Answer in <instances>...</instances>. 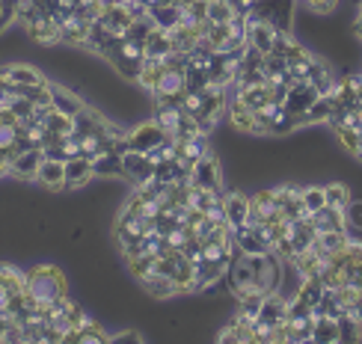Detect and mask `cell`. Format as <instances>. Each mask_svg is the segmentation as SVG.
I'll list each match as a JSON object with an SVG mask.
<instances>
[{
	"instance_id": "1",
	"label": "cell",
	"mask_w": 362,
	"mask_h": 344,
	"mask_svg": "<svg viewBox=\"0 0 362 344\" xmlns=\"http://www.w3.org/2000/svg\"><path fill=\"white\" fill-rule=\"evenodd\" d=\"M27 288L36 297V303H48V300H57V297H66V279L57 267L42 264L27 273Z\"/></svg>"
},
{
	"instance_id": "2",
	"label": "cell",
	"mask_w": 362,
	"mask_h": 344,
	"mask_svg": "<svg viewBox=\"0 0 362 344\" xmlns=\"http://www.w3.org/2000/svg\"><path fill=\"white\" fill-rule=\"evenodd\" d=\"M110 63L125 74V78L131 81H137L140 78V71H143V59H146V48H143V42H134V39H125V36H119L116 45L110 48L107 54Z\"/></svg>"
},
{
	"instance_id": "3",
	"label": "cell",
	"mask_w": 362,
	"mask_h": 344,
	"mask_svg": "<svg viewBox=\"0 0 362 344\" xmlns=\"http://www.w3.org/2000/svg\"><path fill=\"white\" fill-rule=\"evenodd\" d=\"M276 24L267 21V18H255V15H250V30H247V42L250 48L262 51V54H270L274 51V42H276Z\"/></svg>"
},
{
	"instance_id": "4",
	"label": "cell",
	"mask_w": 362,
	"mask_h": 344,
	"mask_svg": "<svg viewBox=\"0 0 362 344\" xmlns=\"http://www.w3.org/2000/svg\"><path fill=\"white\" fill-rule=\"evenodd\" d=\"M122 170H125V178L134 184H146L155 178V167L148 163L146 152H137V148H128L122 155Z\"/></svg>"
},
{
	"instance_id": "5",
	"label": "cell",
	"mask_w": 362,
	"mask_h": 344,
	"mask_svg": "<svg viewBox=\"0 0 362 344\" xmlns=\"http://www.w3.org/2000/svg\"><path fill=\"white\" fill-rule=\"evenodd\" d=\"M170 134L163 131L158 122H143L140 128H134L128 134V140H131V148H137V152H152V148L163 146L167 143Z\"/></svg>"
},
{
	"instance_id": "6",
	"label": "cell",
	"mask_w": 362,
	"mask_h": 344,
	"mask_svg": "<svg viewBox=\"0 0 362 344\" xmlns=\"http://www.w3.org/2000/svg\"><path fill=\"white\" fill-rule=\"evenodd\" d=\"M27 33L39 45H63V18H54V15H45V18L33 27H27Z\"/></svg>"
},
{
	"instance_id": "7",
	"label": "cell",
	"mask_w": 362,
	"mask_h": 344,
	"mask_svg": "<svg viewBox=\"0 0 362 344\" xmlns=\"http://www.w3.org/2000/svg\"><path fill=\"white\" fill-rule=\"evenodd\" d=\"M315 98H318V89L309 81H297L288 89V98H285V113H306Z\"/></svg>"
},
{
	"instance_id": "8",
	"label": "cell",
	"mask_w": 362,
	"mask_h": 344,
	"mask_svg": "<svg viewBox=\"0 0 362 344\" xmlns=\"http://www.w3.org/2000/svg\"><path fill=\"white\" fill-rule=\"evenodd\" d=\"M315 232H341L348 226V214H344V208H333V205H324L321 211L309 214Z\"/></svg>"
},
{
	"instance_id": "9",
	"label": "cell",
	"mask_w": 362,
	"mask_h": 344,
	"mask_svg": "<svg viewBox=\"0 0 362 344\" xmlns=\"http://www.w3.org/2000/svg\"><path fill=\"white\" fill-rule=\"evenodd\" d=\"M226 205V223H229L232 235H238L240 229H247V214H250V199H244L240 193H229L223 199Z\"/></svg>"
},
{
	"instance_id": "10",
	"label": "cell",
	"mask_w": 362,
	"mask_h": 344,
	"mask_svg": "<svg viewBox=\"0 0 362 344\" xmlns=\"http://www.w3.org/2000/svg\"><path fill=\"white\" fill-rule=\"evenodd\" d=\"M190 184L205 187V190H217V193H220V167H217V160L211 158V155H205V158L193 167Z\"/></svg>"
},
{
	"instance_id": "11",
	"label": "cell",
	"mask_w": 362,
	"mask_h": 344,
	"mask_svg": "<svg viewBox=\"0 0 362 344\" xmlns=\"http://www.w3.org/2000/svg\"><path fill=\"white\" fill-rule=\"evenodd\" d=\"M42 148H30V152H21V155H15L12 163H9V172L15 178H24V182H30V178H36L39 167H42Z\"/></svg>"
},
{
	"instance_id": "12",
	"label": "cell",
	"mask_w": 362,
	"mask_h": 344,
	"mask_svg": "<svg viewBox=\"0 0 362 344\" xmlns=\"http://www.w3.org/2000/svg\"><path fill=\"white\" fill-rule=\"evenodd\" d=\"M98 21L107 27L110 33H116V36H125L128 27L134 24V18H131V12H128L125 4H110V6H104V12H101Z\"/></svg>"
},
{
	"instance_id": "13",
	"label": "cell",
	"mask_w": 362,
	"mask_h": 344,
	"mask_svg": "<svg viewBox=\"0 0 362 344\" xmlns=\"http://www.w3.org/2000/svg\"><path fill=\"white\" fill-rule=\"evenodd\" d=\"M143 235H146L143 214L122 211V217H119V223H116V241H119V247L128 244V241H137V237H143Z\"/></svg>"
},
{
	"instance_id": "14",
	"label": "cell",
	"mask_w": 362,
	"mask_h": 344,
	"mask_svg": "<svg viewBox=\"0 0 362 344\" xmlns=\"http://www.w3.org/2000/svg\"><path fill=\"white\" fill-rule=\"evenodd\" d=\"M238 249L247 252V256H264V252H270L274 247H270V241L264 237V229H240L238 235Z\"/></svg>"
},
{
	"instance_id": "15",
	"label": "cell",
	"mask_w": 362,
	"mask_h": 344,
	"mask_svg": "<svg viewBox=\"0 0 362 344\" xmlns=\"http://www.w3.org/2000/svg\"><path fill=\"white\" fill-rule=\"evenodd\" d=\"M175 143H178V160L190 163V167H196L208 155V134H193V137L175 140Z\"/></svg>"
},
{
	"instance_id": "16",
	"label": "cell",
	"mask_w": 362,
	"mask_h": 344,
	"mask_svg": "<svg viewBox=\"0 0 362 344\" xmlns=\"http://www.w3.org/2000/svg\"><path fill=\"white\" fill-rule=\"evenodd\" d=\"M36 182H42L45 187H51V190H63L66 187V163L45 158L39 172H36Z\"/></svg>"
},
{
	"instance_id": "17",
	"label": "cell",
	"mask_w": 362,
	"mask_h": 344,
	"mask_svg": "<svg viewBox=\"0 0 362 344\" xmlns=\"http://www.w3.org/2000/svg\"><path fill=\"white\" fill-rule=\"evenodd\" d=\"M116 33H110L107 27H104L101 21H93L89 24V36H86V48H93L95 54H101V57H107L110 54V48L116 45Z\"/></svg>"
},
{
	"instance_id": "18",
	"label": "cell",
	"mask_w": 362,
	"mask_h": 344,
	"mask_svg": "<svg viewBox=\"0 0 362 344\" xmlns=\"http://www.w3.org/2000/svg\"><path fill=\"white\" fill-rule=\"evenodd\" d=\"M93 175L125 178V170H122V155H119L116 148H107V152H101V155L93 160Z\"/></svg>"
},
{
	"instance_id": "19",
	"label": "cell",
	"mask_w": 362,
	"mask_h": 344,
	"mask_svg": "<svg viewBox=\"0 0 362 344\" xmlns=\"http://www.w3.org/2000/svg\"><path fill=\"white\" fill-rule=\"evenodd\" d=\"M89 178H93V160L89 158L66 160V187H83Z\"/></svg>"
},
{
	"instance_id": "20",
	"label": "cell",
	"mask_w": 362,
	"mask_h": 344,
	"mask_svg": "<svg viewBox=\"0 0 362 344\" xmlns=\"http://www.w3.org/2000/svg\"><path fill=\"white\" fill-rule=\"evenodd\" d=\"M238 101H244V107H250L252 113L262 110L270 104V83H259V86H240L238 89Z\"/></svg>"
},
{
	"instance_id": "21",
	"label": "cell",
	"mask_w": 362,
	"mask_h": 344,
	"mask_svg": "<svg viewBox=\"0 0 362 344\" xmlns=\"http://www.w3.org/2000/svg\"><path fill=\"white\" fill-rule=\"evenodd\" d=\"M86 36H89V21L69 12L63 18V45H86Z\"/></svg>"
},
{
	"instance_id": "22",
	"label": "cell",
	"mask_w": 362,
	"mask_h": 344,
	"mask_svg": "<svg viewBox=\"0 0 362 344\" xmlns=\"http://www.w3.org/2000/svg\"><path fill=\"white\" fill-rule=\"evenodd\" d=\"M173 279H175V285L181 294H190L196 291V264L181 252L178 261H175V271H173Z\"/></svg>"
},
{
	"instance_id": "23",
	"label": "cell",
	"mask_w": 362,
	"mask_h": 344,
	"mask_svg": "<svg viewBox=\"0 0 362 344\" xmlns=\"http://www.w3.org/2000/svg\"><path fill=\"white\" fill-rule=\"evenodd\" d=\"M312 341H321V344H336V341H341L339 321H336V318H327V315H315Z\"/></svg>"
},
{
	"instance_id": "24",
	"label": "cell",
	"mask_w": 362,
	"mask_h": 344,
	"mask_svg": "<svg viewBox=\"0 0 362 344\" xmlns=\"http://www.w3.org/2000/svg\"><path fill=\"white\" fill-rule=\"evenodd\" d=\"M140 282L146 285V291H148V294L158 297V300H170V297L181 294V291H178V285H175V279L160 276V273H148V276H146V279H140Z\"/></svg>"
},
{
	"instance_id": "25",
	"label": "cell",
	"mask_w": 362,
	"mask_h": 344,
	"mask_svg": "<svg viewBox=\"0 0 362 344\" xmlns=\"http://www.w3.org/2000/svg\"><path fill=\"white\" fill-rule=\"evenodd\" d=\"M312 326H315V315L288 318V321H285V341H294V344L312 341Z\"/></svg>"
},
{
	"instance_id": "26",
	"label": "cell",
	"mask_w": 362,
	"mask_h": 344,
	"mask_svg": "<svg viewBox=\"0 0 362 344\" xmlns=\"http://www.w3.org/2000/svg\"><path fill=\"white\" fill-rule=\"evenodd\" d=\"M51 98H54V110H59V113H66V116H78L81 110H83V104H81V98L74 95V93H69V89H63V86H57V83H51Z\"/></svg>"
},
{
	"instance_id": "27",
	"label": "cell",
	"mask_w": 362,
	"mask_h": 344,
	"mask_svg": "<svg viewBox=\"0 0 362 344\" xmlns=\"http://www.w3.org/2000/svg\"><path fill=\"white\" fill-rule=\"evenodd\" d=\"M181 93H185V71L163 69L158 86L152 89V95H181Z\"/></svg>"
},
{
	"instance_id": "28",
	"label": "cell",
	"mask_w": 362,
	"mask_h": 344,
	"mask_svg": "<svg viewBox=\"0 0 362 344\" xmlns=\"http://www.w3.org/2000/svg\"><path fill=\"white\" fill-rule=\"evenodd\" d=\"M143 48H146V57H167V54H173V39H170V33L167 30H160V27H155L152 33H148V39L143 42Z\"/></svg>"
},
{
	"instance_id": "29",
	"label": "cell",
	"mask_w": 362,
	"mask_h": 344,
	"mask_svg": "<svg viewBox=\"0 0 362 344\" xmlns=\"http://www.w3.org/2000/svg\"><path fill=\"white\" fill-rule=\"evenodd\" d=\"M152 18H155V24L160 27V30H170L175 27V24H181L185 21V6H178V4H167V6H155L152 9Z\"/></svg>"
},
{
	"instance_id": "30",
	"label": "cell",
	"mask_w": 362,
	"mask_h": 344,
	"mask_svg": "<svg viewBox=\"0 0 362 344\" xmlns=\"http://www.w3.org/2000/svg\"><path fill=\"white\" fill-rule=\"evenodd\" d=\"M45 128H48V134H51V137H57V140L71 137V134H74V116H66V113H59V110H51L48 119H45Z\"/></svg>"
},
{
	"instance_id": "31",
	"label": "cell",
	"mask_w": 362,
	"mask_h": 344,
	"mask_svg": "<svg viewBox=\"0 0 362 344\" xmlns=\"http://www.w3.org/2000/svg\"><path fill=\"white\" fill-rule=\"evenodd\" d=\"M163 59L160 57H146L143 59V71H140V78H137V83L143 86V89H148V93H152V89L158 86V81H160V74H163Z\"/></svg>"
},
{
	"instance_id": "32",
	"label": "cell",
	"mask_w": 362,
	"mask_h": 344,
	"mask_svg": "<svg viewBox=\"0 0 362 344\" xmlns=\"http://www.w3.org/2000/svg\"><path fill=\"white\" fill-rule=\"evenodd\" d=\"M6 78L15 83V86H36V83H45L42 74L33 69V66H24V63H15V66H6Z\"/></svg>"
},
{
	"instance_id": "33",
	"label": "cell",
	"mask_w": 362,
	"mask_h": 344,
	"mask_svg": "<svg viewBox=\"0 0 362 344\" xmlns=\"http://www.w3.org/2000/svg\"><path fill=\"white\" fill-rule=\"evenodd\" d=\"M336 110V95L329 93V95H318L312 101V107L306 110V119L309 122H329V116H333Z\"/></svg>"
},
{
	"instance_id": "34",
	"label": "cell",
	"mask_w": 362,
	"mask_h": 344,
	"mask_svg": "<svg viewBox=\"0 0 362 344\" xmlns=\"http://www.w3.org/2000/svg\"><path fill=\"white\" fill-rule=\"evenodd\" d=\"M0 285H4L12 297H18L27 291V276L21 271H15L9 264H0Z\"/></svg>"
},
{
	"instance_id": "35",
	"label": "cell",
	"mask_w": 362,
	"mask_h": 344,
	"mask_svg": "<svg viewBox=\"0 0 362 344\" xmlns=\"http://www.w3.org/2000/svg\"><path fill=\"white\" fill-rule=\"evenodd\" d=\"M235 36V30L229 21H208V30H205V39L214 45V51H223L226 42Z\"/></svg>"
},
{
	"instance_id": "36",
	"label": "cell",
	"mask_w": 362,
	"mask_h": 344,
	"mask_svg": "<svg viewBox=\"0 0 362 344\" xmlns=\"http://www.w3.org/2000/svg\"><path fill=\"white\" fill-rule=\"evenodd\" d=\"M208 83H211L208 69L196 66V63H187V69H185V93H202Z\"/></svg>"
},
{
	"instance_id": "37",
	"label": "cell",
	"mask_w": 362,
	"mask_h": 344,
	"mask_svg": "<svg viewBox=\"0 0 362 344\" xmlns=\"http://www.w3.org/2000/svg\"><path fill=\"white\" fill-rule=\"evenodd\" d=\"M229 116H232V122L240 128V131H255V113L250 107H244V101H238L232 98V107H229Z\"/></svg>"
},
{
	"instance_id": "38",
	"label": "cell",
	"mask_w": 362,
	"mask_h": 344,
	"mask_svg": "<svg viewBox=\"0 0 362 344\" xmlns=\"http://www.w3.org/2000/svg\"><path fill=\"white\" fill-rule=\"evenodd\" d=\"M321 282H324V288H341V285H348V267H339V264H324V271H321Z\"/></svg>"
},
{
	"instance_id": "39",
	"label": "cell",
	"mask_w": 362,
	"mask_h": 344,
	"mask_svg": "<svg viewBox=\"0 0 362 344\" xmlns=\"http://www.w3.org/2000/svg\"><path fill=\"white\" fill-rule=\"evenodd\" d=\"M235 15L238 12L229 0H208V21H232Z\"/></svg>"
},
{
	"instance_id": "40",
	"label": "cell",
	"mask_w": 362,
	"mask_h": 344,
	"mask_svg": "<svg viewBox=\"0 0 362 344\" xmlns=\"http://www.w3.org/2000/svg\"><path fill=\"white\" fill-rule=\"evenodd\" d=\"M155 264H158V256H155V252H146V256H140V259H131V261H128L131 273L137 276V279H146L148 273H155Z\"/></svg>"
},
{
	"instance_id": "41",
	"label": "cell",
	"mask_w": 362,
	"mask_h": 344,
	"mask_svg": "<svg viewBox=\"0 0 362 344\" xmlns=\"http://www.w3.org/2000/svg\"><path fill=\"white\" fill-rule=\"evenodd\" d=\"M104 341H110V336L104 333L95 321L86 318L83 326H81V344H104Z\"/></svg>"
},
{
	"instance_id": "42",
	"label": "cell",
	"mask_w": 362,
	"mask_h": 344,
	"mask_svg": "<svg viewBox=\"0 0 362 344\" xmlns=\"http://www.w3.org/2000/svg\"><path fill=\"white\" fill-rule=\"evenodd\" d=\"M300 196H303V205H306V211H309V214L321 211V208L327 205V193H324V187H306V190H300Z\"/></svg>"
},
{
	"instance_id": "43",
	"label": "cell",
	"mask_w": 362,
	"mask_h": 344,
	"mask_svg": "<svg viewBox=\"0 0 362 344\" xmlns=\"http://www.w3.org/2000/svg\"><path fill=\"white\" fill-rule=\"evenodd\" d=\"M158 24H155V18L148 15V18H140V21H134L131 27H128V33H125V39H134V42H146L148 39V33H152Z\"/></svg>"
},
{
	"instance_id": "44",
	"label": "cell",
	"mask_w": 362,
	"mask_h": 344,
	"mask_svg": "<svg viewBox=\"0 0 362 344\" xmlns=\"http://www.w3.org/2000/svg\"><path fill=\"white\" fill-rule=\"evenodd\" d=\"M324 193H327V205H333V208H348L351 205V193L344 184H327Z\"/></svg>"
},
{
	"instance_id": "45",
	"label": "cell",
	"mask_w": 362,
	"mask_h": 344,
	"mask_svg": "<svg viewBox=\"0 0 362 344\" xmlns=\"http://www.w3.org/2000/svg\"><path fill=\"white\" fill-rule=\"evenodd\" d=\"M336 137H339V143L348 148L351 155H356L359 152V143H362V137H359V131H354V128H348V125H339L336 128Z\"/></svg>"
},
{
	"instance_id": "46",
	"label": "cell",
	"mask_w": 362,
	"mask_h": 344,
	"mask_svg": "<svg viewBox=\"0 0 362 344\" xmlns=\"http://www.w3.org/2000/svg\"><path fill=\"white\" fill-rule=\"evenodd\" d=\"M21 134V125H12V122H0V148H12L15 140Z\"/></svg>"
},
{
	"instance_id": "47",
	"label": "cell",
	"mask_w": 362,
	"mask_h": 344,
	"mask_svg": "<svg viewBox=\"0 0 362 344\" xmlns=\"http://www.w3.org/2000/svg\"><path fill=\"white\" fill-rule=\"evenodd\" d=\"M185 18L190 21H205L208 18V0H190L185 6Z\"/></svg>"
},
{
	"instance_id": "48",
	"label": "cell",
	"mask_w": 362,
	"mask_h": 344,
	"mask_svg": "<svg viewBox=\"0 0 362 344\" xmlns=\"http://www.w3.org/2000/svg\"><path fill=\"white\" fill-rule=\"evenodd\" d=\"M344 214H348V220L356 229H362V202H351L348 208H344Z\"/></svg>"
},
{
	"instance_id": "49",
	"label": "cell",
	"mask_w": 362,
	"mask_h": 344,
	"mask_svg": "<svg viewBox=\"0 0 362 344\" xmlns=\"http://www.w3.org/2000/svg\"><path fill=\"white\" fill-rule=\"evenodd\" d=\"M344 256H348V264H362V244L351 241L348 249H344Z\"/></svg>"
},
{
	"instance_id": "50",
	"label": "cell",
	"mask_w": 362,
	"mask_h": 344,
	"mask_svg": "<svg viewBox=\"0 0 362 344\" xmlns=\"http://www.w3.org/2000/svg\"><path fill=\"white\" fill-rule=\"evenodd\" d=\"M217 338H220V341H226V344H238V336H235V326L229 324V326H226V330H223V333H220Z\"/></svg>"
},
{
	"instance_id": "51",
	"label": "cell",
	"mask_w": 362,
	"mask_h": 344,
	"mask_svg": "<svg viewBox=\"0 0 362 344\" xmlns=\"http://www.w3.org/2000/svg\"><path fill=\"white\" fill-rule=\"evenodd\" d=\"M110 341H116V344H122V341H143L137 333H119V336H113Z\"/></svg>"
},
{
	"instance_id": "52",
	"label": "cell",
	"mask_w": 362,
	"mask_h": 344,
	"mask_svg": "<svg viewBox=\"0 0 362 344\" xmlns=\"http://www.w3.org/2000/svg\"><path fill=\"white\" fill-rule=\"evenodd\" d=\"M306 4H309V6H315V4H318V0H306Z\"/></svg>"
},
{
	"instance_id": "53",
	"label": "cell",
	"mask_w": 362,
	"mask_h": 344,
	"mask_svg": "<svg viewBox=\"0 0 362 344\" xmlns=\"http://www.w3.org/2000/svg\"><path fill=\"white\" fill-rule=\"evenodd\" d=\"M0 30H4V24H0Z\"/></svg>"
}]
</instances>
